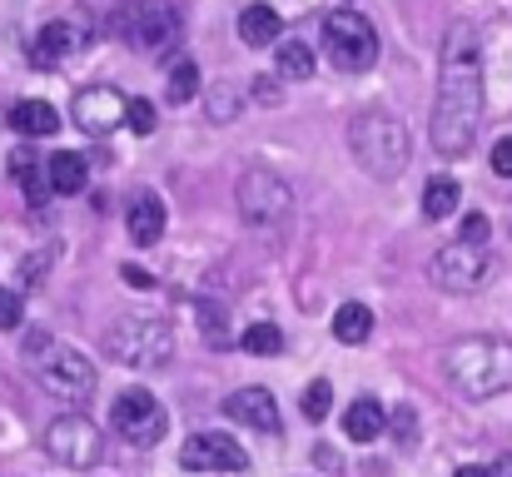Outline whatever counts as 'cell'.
<instances>
[{
  "label": "cell",
  "instance_id": "7402d4cb",
  "mask_svg": "<svg viewBox=\"0 0 512 477\" xmlns=\"http://www.w3.org/2000/svg\"><path fill=\"white\" fill-rule=\"evenodd\" d=\"M274 60H279V75H289V80H309L314 65H319L314 60V45L309 40H294V35L274 45Z\"/></svg>",
  "mask_w": 512,
  "mask_h": 477
},
{
  "label": "cell",
  "instance_id": "30bf717a",
  "mask_svg": "<svg viewBox=\"0 0 512 477\" xmlns=\"http://www.w3.org/2000/svg\"><path fill=\"white\" fill-rule=\"evenodd\" d=\"M45 453L60 463V468H100L105 463V433L85 418V413H60L50 428H45Z\"/></svg>",
  "mask_w": 512,
  "mask_h": 477
},
{
  "label": "cell",
  "instance_id": "484cf974",
  "mask_svg": "<svg viewBox=\"0 0 512 477\" xmlns=\"http://www.w3.org/2000/svg\"><path fill=\"white\" fill-rule=\"evenodd\" d=\"M239 343H244V353H254V358H274V353H284V333H279V323H249Z\"/></svg>",
  "mask_w": 512,
  "mask_h": 477
},
{
  "label": "cell",
  "instance_id": "6da1fadb",
  "mask_svg": "<svg viewBox=\"0 0 512 477\" xmlns=\"http://www.w3.org/2000/svg\"><path fill=\"white\" fill-rule=\"evenodd\" d=\"M483 125V35L473 20H453L438 60V100H433V145L438 155L458 159L473 150Z\"/></svg>",
  "mask_w": 512,
  "mask_h": 477
},
{
  "label": "cell",
  "instance_id": "4316f807",
  "mask_svg": "<svg viewBox=\"0 0 512 477\" xmlns=\"http://www.w3.org/2000/svg\"><path fill=\"white\" fill-rule=\"evenodd\" d=\"M170 105H184V100H194L199 95V65L194 60H174L170 65Z\"/></svg>",
  "mask_w": 512,
  "mask_h": 477
},
{
  "label": "cell",
  "instance_id": "5b68a950",
  "mask_svg": "<svg viewBox=\"0 0 512 477\" xmlns=\"http://www.w3.org/2000/svg\"><path fill=\"white\" fill-rule=\"evenodd\" d=\"M105 353L125 368H165L174 353V333L155 314H125L105 328Z\"/></svg>",
  "mask_w": 512,
  "mask_h": 477
},
{
  "label": "cell",
  "instance_id": "52a82bcc",
  "mask_svg": "<svg viewBox=\"0 0 512 477\" xmlns=\"http://www.w3.org/2000/svg\"><path fill=\"white\" fill-rule=\"evenodd\" d=\"M324 55L334 60V70L343 75H358L378 60V30L363 10H329L324 15Z\"/></svg>",
  "mask_w": 512,
  "mask_h": 477
},
{
  "label": "cell",
  "instance_id": "74e56055",
  "mask_svg": "<svg viewBox=\"0 0 512 477\" xmlns=\"http://www.w3.org/2000/svg\"><path fill=\"white\" fill-rule=\"evenodd\" d=\"M458 477H488V468H458Z\"/></svg>",
  "mask_w": 512,
  "mask_h": 477
},
{
  "label": "cell",
  "instance_id": "9c48e42d",
  "mask_svg": "<svg viewBox=\"0 0 512 477\" xmlns=\"http://www.w3.org/2000/svg\"><path fill=\"white\" fill-rule=\"evenodd\" d=\"M165 428H170V413L150 388H130L110 403V433L130 448H155L165 438Z\"/></svg>",
  "mask_w": 512,
  "mask_h": 477
},
{
  "label": "cell",
  "instance_id": "ac0fdd59",
  "mask_svg": "<svg viewBox=\"0 0 512 477\" xmlns=\"http://www.w3.org/2000/svg\"><path fill=\"white\" fill-rule=\"evenodd\" d=\"M45 174H50V194H80L90 184V159L60 150V155L45 159Z\"/></svg>",
  "mask_w": 512,
  "mask_h": 477
},
{
  "label": "cell",
  "instance_id": "e575fe53",
  "mask_svg": "<svg viewBox=\"0 0 512 477\" xmlns=\"http://www.w3.org/2000/svg\"><path fill=\"white\" fill-rule=\"evenodd\" d=\"M120 274H125V279H130V284H135V289H155V279H150V274H145V269H135V264H125V269H120Z\"/></svg>",
  "mask_w": 512,
  "mask_h": 477
},
{
  "label": "cell",
  "instance_id": "7c38bea8",
  "mask_svg": "<svg viewBox=\"0 0 512 477\" xmlns=\"http://www.w3.org/2000/svg\"><path fill=\"white\" fill-rule=\"evenodd\" d=\"M70 120H75V130H85L90 140H105L110 130L125 125V95H120L115 85H90V90H80V95L70 100Z\"/></svg>",
  "mask_w": 512,
  "mask_h": 477
},
{
  "label": "cell",
  "instance_id": "ba28073f",
  "mask_svg": "<svg viewBox=\"0 0 512 477\" xmlns=\"http://www.w3.org/2000/svg\"><path fill=\"white\" fill-rule=\"evenodd\" d=\"M239 214H244L249 229H269V234H274V229H284L289 214H294V189H289L274 169L254 164V169L239 174Z\"/></svg>",
  "mask_w": 512,
  "mask_h": 477
},
{
  "label": "cell",
  "instance_id": "4fadbf2b",
  "mask_svg": "<svg viewBox=\"0 0 512 477\" xmlns=\"http://www.w3.org/2000/svg\"><path fill=\"white\" fill-rule=\"evenodd\" d=\"M179 463L189 473H244L249 468V453L229 438V433H194L179 453Z\"/></svg>",
  "mask_w": 512,
  "mask_h": 477
},
{
  "label": "cell",
  "instance_id": "44dd1931",
  "mask_svg": "<svg viewBox=\"0 0 512 477\" xmlns=\"http://www.w3.org/2000/svg\"><path fill=\"white\" fill-rule=\"evenodd\" d=\"M10 174H15V184L25 189L30 204H45V199H50V174H45V159L40 155L15 150V155H10Z\"/></svg>",
  "mask_w": 512,
  "mask_h": 477
},
{
  "label": "cell",
  "instance_id": "8fae6325",
  "mask_svg": "<svg viewBox=\"0 0 512 477\" xmlns=\"http://www.w3.org/2000/svg\"><path fill=\"white\" fill-rule=\"evenodd\" d=\"M428 274H433V284L448 289V294H473V289H483V279L493 274V259H488L483 244L458 239V244H448V249L433 254Z\"/></svg>",
  "mask_w": 512,
  "mask_h": 477
},
{
  "label": "cell",
  "instance_id": "4dcf8cb0",
  "mask_svg": "<svg viewBox=\"0 0 512 477\" xmlns=\"http://www.w3.org/2000/svg\"><path fill=\"white\" fill-rule=\"evenodd\" d=\"M50 264H55V249H40L35 259H25V264H20V284H30V289H35V284H40V274H45Z\"/></svg>",
  "mask_w": 512,
  "mask_h": 477
},
{
  "label": "cell",
  "instance_id": "f1b7e54d",
  "mask_svg": "<svg viewBox=\"0 0 512 477\" xmlns=\"http://www.w3.org/2000/svg\"><path fill=\"white\" fill-rule=\"evenodd\" d=\"M125 125H130L135 135H155L160 115H155V105H150V100H125Z\"/></svg>",
  "mask_w": 512,
  "mask_h": 477
},
{
  "label": "cell",
  "instance_id": "83f0119b",
  "mask_svg": "<svg viewBox=\"0 0 512 477\" xmlns=\"http://www.w3.org/2000/svg\"><path fill=\"white\" fill-rule=\"evenodd\" d=\"M329 403H334L329 378H319V383L304 388V418H309V423H324V418H329Z\"/></svg>",
  "mask_w": 512,
  "mask_h": 477
},
{
  "label": "cell",
  "instance_id": "836d02e7",
  "mask_svg": "<svg viewBox=\"0 0 512 477\" xmlns=\"http://www.w3.org/2000/svg\"><path fill=\"white\" fill-rule=\"evenodd\" d=\"M463 239H468V244H488V219H483V214H468V219H463Z\"/></svg>",
  "mask_w": 512,
  "mask_h": 477
},
{
  "label": "cell",
  "instance_id": "277c9868",
  "mask_svg": "<svg viewBox=\"0 0 512 477\" xmlns=\"http://www.w3.org/2000/svg\"><path fill=\"white\" fill-rule=\"evenodd\" d=\"M348 150L373 179H398L408 169V130L398 115L368 110L348 125Z\"/></svg>",
  "mask_w": 512,
  "mask_h": 477
},
{
  "label": "cell",
  "instance_id": "3957f363",
  "mask_svg": "<svg viewBox=\"0 0 512 477\" xmlns=\"http://www.w3.org/2000/svg\"><path fill=\"white\" fill-rule=\"evenodd\" d=\"M25 363H30V373L40 378V388L55 393L60 403H85V398L95 393V383H100L95 363H90L80 348L55 343L50 333H30V338H25Z\"/></svg>",
  "mask_w": 512,
  "mask_h": 477
},
{
  "label": "cell",
  "instance_id": "ffe728a7",
  "mask_svg": "<svg viewBox=\"0 0 512 477\" xmlns=\"http://www.w3.org/2000/svg\"><path fill=\"white\" fill-rule=\"evenodd\" d=\"M383 428H388V413H383V403H373V398H358V403H348V413H343V433H348V443H373Z\"/></svg>",
  "mask_w": 512,
  "mask_h": 477
},
{
  "label": "cell",
  "instance_id": "7a4b0ae2",
  "mask_svg": "<svg viewBox=\"0 0 512 477\" xmlns=\"http://www.w3.org/2000/svg\"><path fill=\"white\" fill-rule=\"evenodd\" d=\"M443 378L453 383V393L483 403V398H498L512 388V343L508 338H493V333H473V338H458L448 353H443Z\"/></svg>",
  "mask_w": 512,
  "mask_h": 477
},
{
  "label": "cell",
  "instance_id": "d6986e66",
  "mask_svg": "<svg viewBox=\"0 0 512 477\" xmlns=\"http://www.w3.org/2000/svg\"><path fill=\"white\" fill-rule=\"evenodd\" d=\"M10 130L40 140V135H55V130H60V115H55V105H45V100H20V105H10Z\"/></svg>",
  "mask_w": 512,
  "mask_h": 477
},
{
  "label": "cell",
  "instance_id": "f546056e",
  "mask_svg": "<svg viewBox=\"0 0 512 477\" xmlns=\"http://www.w3.org/2000/svg\"><path fill=\"white\" fill-rule=\"evenodd\" d=\"M25 323V304H20V294L15 289H0V328L10 333V328H20Z\"/></svg>",
  "mask_w": 512,
  "mask_h": 477
},
{
  "label": "cell",
  "instance_id": "2e32d148",
  "mask_svg": "<svg viewBox=\"0 0 512 477\" xmlns=\"http://www.w3.org/2000/svg\"><path fill=\"white\" fill-rule=\"evenodd\" d=\"M125 229H130V244H160L165 239V204L160 194H135L130 199V214H125Z\"/></svg>",
  "mask_w": 512,
  "mask_h": 477
},
{
  "label": "cell",
  "instance_id": "1f68e13d",
  "mask_svg": "<svg viewBox=\"0 0 512 477\" xmlns=\"http://www.w3.org/2000/svg\"><path fill=\"white\" fill-rule=\"evenodd\" d=\"M393 423H398L403 448H413V443H418V418H413V408H398V413H393Z\"/></svg>",
  "mask_w": 512,
  "mask_h": 477
},
{
  "label": "cell",
  "instance_id": "9a60e30c",
  "mask_svg": "<svg viewBox=\"0 0 512 477\" xmlns=\"http://www.w3.org/2000/svg\"><path fill=\"white\" fill-rule=\"evenodd\" d=\"M224 413L234 423L254 428V433H279V403H274L269 388H239V393H229L224 398Z\"/></svg>",
  "mask_w": 512,
  "mask_h": 477
},
{
  "label": "cell",
  "instance_id": "5bb4252c",
  "mask_svg": "<svg viewBox=\"0 0 512 477\" xmlns=\"http://www.w3.org/2000/svg\"><path fill=\"white\" fill-rule=\"evenodd\" d=\"M80 45H85V25L80 20H50V25H40V35L30 45V60L45 65V70H55V65L75 60Z\"/></svg>",
  "mask_w": 512,
  "mask_h": 477
},
{
  "label": "cell",
  "instance_id": "d4e9b609",
  "mask_svg": "<svg viewBox=\"0 0 512 477\" xmlns=\"http://www.w3.org/2000/svg\"><path fill=\"white\" fill-rule=\"evenodd\" d=\"M458 204H463V189L453 179H428V189H423V214L428 219H448Z\"/></svg>",
  "mask_w": 512,
  "mask_h": 477
},
{
  "label": "cell",
  "instance_id": "cb8c5ba5",
  "mask_svg": "<svg viewBox=\"0 0 512 477\" xmlns=\"http://www.w3.org/2000/svg\"><path fill=\"white\" fill-rule=\"evenodd\" d=\"M368 333H373V309L368 304H343L334 314V338L339 343H368Z\"/></svg>",
  "mask_w": 512,
  "mask_h": 477
},
{
  "label": "cell",
  "instance_id": "8d00e7d4",
  "mask_svg": "<svg viewBox=\"0 0 512 477\" xmlns=\"http://www.w3.org/2000/svg\"><path fill=\"white\" fill-rule=\"evenodd\" d=\"M254 85H259V90H254V95H259V100H269V105H274V100H279V90H274V85H269V80H254Z\"/></svg>",
  "mask_w": 512,
  "mask_h": 477
},
{
  "label": "cell",
  "instance_id": "e0dca14e",
  "mask_svg": "<svg viewBox=\"0 0 512 477\" xmlns=\"http://www.w3.org/2000/svg\"><path fill=\"white\" fill-rule=\"evenodd\" d=\"M279 35H284V20H279L274 5H244V10H239V40H244L249 50H264V45H274Z\"/></svg>",
  "mask_w": 512,
  "mask_h": 477
},
{
  "label": "cell",
  "instance_id": "d6a6232c",
  "mask_svg": "<svg viewBox=\"0 0 512 477\" xmlns=\"http://www.w3.org/2000/svg\"><path fill=\"white\" fill-rule=\"evenodd\" d=\"M493 174H498V179H512V135L493 145Z\"/></svg>",
  "mask_w": 512,
  "mask_h": 477
},
{
  "label": "cell",
  "instance_id": "603a6c76",
  "mask_svg": "<svg viewBox=\"0 0 512 477\" xmlns=\"http://www.w3.org/2000/svg\"><path fill=\"white\" fill-rule=\"evenodd\" d=\"M194 318L209 348H229V309L219 299H194Z\"/></svg>",
  "mask_w": 512,
  "mask_h": 477
},
{
  "label": "cell",
  "instance_id": "8992f818",
  "mask_svg": "<svg viewBox=\"0 0 512 477\" xmlns=\"http://www.w3.org/2000/svg\"><path fill=\"white\" fill-rule=\"evenodd\" d=\"M105 30L115 40H125L130 50L165 55L174 40H179V15H174V5H165V0H125V5L110 10Z\"/></svg>",
  "mask_w": 512,
  "mask_h": 477
},
{
  "label": "cell",
  "instance_id": "d590c367",
  "mask_svg": "<svg viewBox=\"0 0 512 477\" xmlns=\"http://www.w3.org/2000/svg\"><path fill=\"white\" fill-rule=\"evenodd\" d=\"M488 477H512V453H508V458H498V463L488 468Z\"/></svg>",
  "mask_w": 512,
  "mask_h": 477
}]
</instances>
